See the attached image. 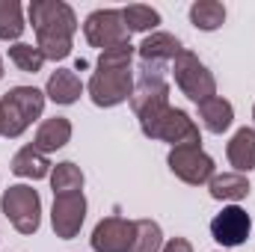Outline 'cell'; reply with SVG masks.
<instances>
[{
	"label": "cell",
	"mask_w": 255,
	"mask_h": 252,
	"mask_svg": "<svg viewBox=\"0 0 255 252\" xmlns=\"http://www.w3.org/2000/svg\"><path fill=\"white\" fill-rule=\"evenodd\" d=\"M83 36L98 51L130 42V33L125 30V21H122V9H95V12H89L86 21H83Z\"/></svg>",
	"instance_id": "cell-9"
},
{
	"label": "cell",
	"mask_w": 255,
	"mask_h": 252,
	"mask_svg": "<svg viewBox=\"0 0 255 252\" xmlns=\"http://www.w3.org/2000/svg\"><path fill=\"white\" fill-rule=\"evenodd\" d=\"M86 220V196L83 193H63L54 196V208H51V226L54 235L60 241H71L80 235Z\"/></svg>",
	"instance_id": "cell-10"
},
{
	"label": "cell",
	"mask_w": 255,
	"mask_h": 252,
	"mask_svg": "<svg viewBox=\"0 0 255 252\" xmlns=\"http://www.w3.org/2000/svg\"><path fill=\"white\" fill-rule=\"evenodd\" d=\"M83 95V83L80 77L71 71V68H57L51 77H48V86H45V98H51L54 104H74L77 98Z\"/></svg>",
	"instance_id": "cell-16"
},
{
	"label": "cell",
	"mask_w": 255,
	"mask_h": 252,
	"mask_svg": "<svg viewBox=\"0 0 255 252\" xmlns=\"http://www.w3.org/2000/svg\"><path fill=\"white\" fill-rule=\"evenodd\" d=\"M24 9L18 0H0V39L15 42L24 33Z\"/></svg>",
	"instance_id": "cell-23"
},
{
	"label": "cell",
	"mask_w": 255,
	"mask_h": 252,
	"mask_svg": "<svg viewBox=\"0 0 255 252\" xmlns=\"http://www.w3.org/2000/svg\"><path fill=\"white\" fill-rule=\"evenodd\" d=\"M250 190L253 187H250L247 175H241V172H223L208 181V193L217 202H241L250 196Z\"/></svg>",
	"instance_id": "cell-19"
},
{
	"label": "cell",
	"mask_w": 255,
	"mask_h": 252,
	"mask_svg": "<svg viewBox=\"0 0 255 252\" xmlns=\"http://www.w3.org/2000/svg\"><path fill=\"white\" fill-rule=\"evenodd\" d=\"M95 252H130L133 244V223L122 217H104L89 238Z\"/></svg>",
	"instance_id": "cell-13"
},
{
	"label": "cell",
	"mask_w": 255,
	"mask_h": 252,
	"mask_svg": "<svg viewBox=\"0 0 255 252\" xmlns=\"http://www.w3.org/2000/svg\"><path fill=\"white\" fill-rule=\"evenodd\" d=\"M0 136H3V110H0Z\"/></svg>",
	"instance_id": "cell-28"
},
{
	"label": "cell",
	"mask_w": 255,
	"mask_h": 252,
	"mask_svg": "<svg viewBox=\"0 0 255 252\" xmlns=\"http://www.w3.org/2000/svg\"><path fill=\"white\" fill-rule=\"evenodd\" d=\"M130 60H133V45L122 42L98 54V68H130Z\"/></svg>",
	"instance_id": "cell-26"
},
{
	"label": "cell",
	"mask_w": 255,
	"mask_h": 252,
	"mask_svg": "<svg viewBox=\"0 0 255 252\" xmlns=\"http://www.w3.org/2000/svg\"><path fill=\"white\" fill-rule=\"evenodd\" d=\"M142 133L148 139H160V142H169L172 148L178 145H199L202 136H199V125L190 119L187 110H178V107H166L148 127H142Z\"/></svg>",
	"instance_id": "cell-5"
},
{
	"label": "cell",
	"mask_w": 255,
	"mask_h": 252,
	"mask_svg": "<svg viewBox=\"0 0 255 252\" xmlns=\"http://www.w3.org/2000/svg\"><path fill=\"white\" fill-rule=\"evenodd\" d=\"M9 169H12L18 178L39 181V178H51V169H54V166H51L48 154H42L36 145H24V148H18V151H15V157H12Z\"/></svg>",
	"instance_id": "cell-14"
},
{
	"label": "cell",
	"mask_w": 255,
	"mask_h": 252,
	"mask_svg": "<svg viewBox=\"0 0 255 252\" xmlns=\"http://www.w3.org/2000/svg\"><path fill=\"white\" fill-rule=\"evenodd\" d=\"M181 42L172 33H148L139 45V74H163V65L181 54Z\"/></svg>",
	"instance_id": "cell-12"
},
{
	"label": "cell",
	"mask_w": 255,
	"mask_h": 252,
	"mask_svg": "<svg viewBox=\"0 0 255 252\" xmlns=\"http://www.w3.org/2000/svg\"><path fill=\"white\" fill-rule=\"evenodd\" d=\"M172 77H175V86L181 89V95H187L193 104H202L217 95V77L208 71V65L193 51H181L172 60Z\"/></svg>",
	"instance_id": "cell-4"
},
{
	"label": "cell",
	"mask_w": 255,
	"mask_h": 252,
	"mask_svg": "<svg viewBox=\"0 0 255 252\" xmlns=\"http://www.w3.org/2000/svg\"><path fill=\"white\" fill-rule=\"evenodd\" d=\"M133 116L139 119V127H148L166 107H169V83L163 74H139V83L130 95Z\"/></svg>",
	"instance_id": "cell-7"
},
{
	"label": "cell",
	"mask_w": 255,
	"mask_h": 252,
	"mask_svg": "<svg viewBox=\"0 0 255 252\" xmlns=\"http://www.w3.org/2000/svg\"><path fill=\"white\" fill-rule=\"evenodd\" d=\"M0 211L18 235H36L42 226V199L30 184H12L3 190Z\"/></svg>",
	"instance_id": "cell-3"
},
{
	"label": "cell",
	"mask_w": 255,
	"mask_h": 252,
	"mask_svg": "<svg viewBox=\"0 0 255 252\" xmlns=\"http://www.w3.org/2000/svg\"><path fill=\"white\" fill-rule=\"evenodd\" d=\"M51 190L54 196H63V193H83V172L80 166H74L71 160H63L51 169Z\"/></svg>",
	"instance_id": "cell-22"
},
{
	"label": "cell",
	"mask_w": 255,
	"mask_h": 252,
	"mask_svg": "<svg viewBox=\"0 0 255 252\" xmlns=\"http://www.w3.org/2000/svg\"><path fill=\"white\" fill-rule=\"evenodd\" d=\"M122 21H125L128 33H151L160 24V12L151 6H142V3H130L122 9Z\"/></svg>",
	"instance_id": "cell-21"
},
{
	"label": "cell",
	"mask_w": 255,
	"mask_h": 252,
	"mask_svg": "<svg viewBox=\"0 0 255 252\" xmlns=\"http://www.w3.org/2000/svg\"><path fill=\"white\" fill-rule=\"evenodd\" d=\"M226 154H229V163L235 166V172H241V175L253 172L255 169V127L235 130V136L226 145Z\"/></svg>",
	"instance_id": "cell-15"
},
{
	"label": "cell",
	"mask_w": 255,
	"mask_h": 252,
	"mask_svg": "<svg viewBox=\"0 0 255 252\" xmlns=\"http://www.w3.org/2000/svg\"><path fill=\"white\" fill-rule=\"evenodd\" d=\"M30 24L36 30V48L45 54V60H65L71 54V39L77 33V15L63 0H33Z\"/></svg>",
	"instance_id": "cell-1"
},
{
	"label": "cell",
	"mask_w": 255,
	"mask_h": 252,
	"mask_svg": "<svg viewBox=\"0 0 255 252\" xmlns=\"http://www.w3.org/2000/svg\"><path fill=\"white\" fill-rule=\"evenodd\" d=\"M9 60L18 65L21 71H27V74H36V71H42V65H45V54H42L36 45L15 42V45L9 48Z\"/></svg>",
	"instance_id": "cell-25"
},
{
	"label": "cell",
	"mask_w": 255,
	"mask_h": 252,
	"mask_svg": "<svg viewBox=\"0 0 255 252\" xmlns=\"http://www.w3.org/2000/svg\"><path fill=\"white\" fill-rule=\"evenodd\" d=\"M86 92L95 107H116L133 95V74L130 68H95L86 83Z\"/></svg>",
	"instance_id": "cell-6"
},
{
	"label": "cell",
	"mask_w": 255,
	"mask_h": 252,
	"mask_svg": "<svg viewBox=\"0 0 255 252\" xmlns=\"http://www.w3.org/2000/svg\"><path fill=\"white\" fill-rule=\"evenodd\" d=\"M169 169L175 178H181L184 184H208L217 169H214V157L202 151V145H178V148H169V157H166Z\"/></svg>",
	"instance_id": "cell-8"
},
{
	"label": "cell",
	"mask_w": 255,
	"mask_h": 252,
	"mask_svg": "<svg viewBox=\"0 0 255 252\" xmlns=\"http://www.w3.org/2000/svg\"><path fill=\"white\" fill-rule=\"evenodd\" d=\"M0 110H3V136L6 139H18L42 116L45 92L36 89V86H12L0 98Z\"/></svg>",
	"instance_id": "cell-2"
},
{
	"label": "cell",
	"mask_w": 255,
	"mask_h": 252,
	"mask_svg": "<svg viewBox=\"0 0 255 252\" xmlns=\"http://www.w3.org/2000/svg\"><path fill=\"white\" fill-rule=\"evenodd\" d=\"M223 21H226V6L220 0H196L190 6V24L202 33L220 30Z\"/></svg>",
	"instance_id": "cell-20"
},
{
	"label": "cell",
	"mask_w": 255,
	"mask_h": 252,
	"mask_svg": "<svg viewBox=\"0 0 255 252\" xmlns=\"http://www.w3.org/2000/svg\"><path fill=\"white\" fill-rule=\"evenodd\" d=\"M253 119H255V107H253Z\"/></svg>",
	"instance_id": "cell-30"
},
{
	"label": "cell",
	"mask_w": 255,
	"mask_h": 252,
	"mask_svg": "<svg viewBox=\"0 0 255 252\" xmlns=\"http://www.w3.org/2000/svg\"><path fill=\"white\" fill-rule=\"evenodd\" d=\"M160 252H193V244L187 241V238H172V241L163 244Z\"/></svg>",
	"instance_id": "cell-27"
},
{
	"label": "cell",
	"mask_w": 255,
	"mask_h": 252,
	"mask_svg": "<svg viewBox=\"0 0 255 252\" xmlns=\"http://www.w3.org/2000/svg\"><path fill=\"white\" fill-rule=\"evenodd\" d=\"M163 250V232L154 220H136L133 223V244L130 252H160Z\"/></svg>",
	"instance_id": "cell-24"
},
{
	"label": "cell",
	"mask_w": 255,
	"mask_h": 252,
	"mask_svg": "<svg viewBox=\"0 0 255 252\" xmlns=\"http://www.w3.org/2000/svg\"><path fill=\"white\" fill-rule=\"evenodd\" d=\"M68 139H71V122H68L65 116H54V119H45V122L39 125L33 145H36L42 154H51V151H60Z\"/></svg>",
	"instance_id": "cell-17"
},
{
	"label": "cell",
	"mask_w": 255,
	"mask_h": 252,
	"mask_svg": "<svg viewBox=\"0 0 255 252\" xmlns=\"http://www.w3.org/2000/svg\"><path fill=\"white\" fill-rule=\"evenodd\" d=\"M199 119L211 133H226L232 127V122H235V107L223 95H214V98L199 104Z\"/></svg>",
	"instance_id": "cell-18"
},
{
	"label": "cell",
	"mask_w": 255,
	"mask_h": 252,
	"mask_svg": "<svg viewBox=\"0 0 255 252\" xmlns=\"http://www.w3.org/2000/svg\"><path fill=\"white\" fill-rule=\"evenodd\" d=\"M250 232H253V220H250V214H247L244 208H238V205L223 208V211L211 220V238H214L220 247H226V250H235V247L247 244V241H250Z\"/></svg>",
	"instance_id": "cell-11"
},
{
	"label": "cell",
	"mask_w": 255,
	"mask_h": 252,
	"mask_svg": "<svg viewBox=\"0 0 255 252\" xmlns=\"http://www.w3.org/2000/svg\"><path fill=\"white\" fill-rule=\"evenodd\" d=\"M0 80H3V57H0Z\"/></svg>",
	"instance_id": "cell-29"
}]
</instances>
